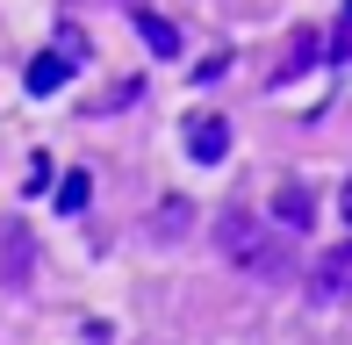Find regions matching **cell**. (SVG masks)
Listing matches in <instances>:
<instances>
[{
    "instance_id": "277c9868",
    "label": "cell",
    "mask_w": 352,
    "mask_h": 345,
    "mask_svg": "<svg viewBox=\"0 0 352 345\" xmlns=\"http://www.w3.org/2000/svg\"><path fill=\"white\" fill-rule=\"evenodd\" d=\"M137 36L151 43L158 58H180V29H173V22H158V14H144V8H137Z\"/></svg>"
},
{
    "instance_id": "52a82bcc",
    "label": "cell",
    "mask_w": 352,
    "mask_h": 345,
    "mask_svg": "<svg viewBox=\"0 0 352 345\" xmlns=\"http://www.w3.org/2000/svg\"><path fill=\"white\" fill-rule=\"evenodd\" d=\"M338 43H352V8H345V29H338Z\"/></svg>"
},
{
    "instance_id": "3957f363",
    "label": "cell",
    "mask_w": 352,
    "mask_h": 345,
    "mask_svg": "<svg viewBox=\"0 0 352 345\" xmlns=\"http://www.w3.org/2000/svg\"><path fill=\"white\" fill-rule=\"evenodd\" d=\"M187 151H195L201 166H216L223 151H230V122H223V115H201L195 130H187Z\"/></svg>"
},
{
    "instance_id": "8992f818",
    "label": "cell",
    "mask_w": 352,
    "mask_h": 345,
    "mask_svg": "<svg viewBox=\"0 0 352 345\" xmlns=\"http://www.w3.org/2000/svg\"><path fill=\"white\" fill-rule=\"evenodd\" d=\"M280 216H287V223H309V194H302V187H287V194H280Z\"/></svg>"
},
{
    "instance_id": "7a4b0ae2",
    "label": "cell",
    "mask_w": 352,
    "mask_h": 345,
    "mask_svg": "<svg viewBox=\"0 0 352 345\" xmlns=\"http://www.w3.org/2000/svg\"><path fill=\"white\" fill-rule=\"evenodd\" d=\"M316 295H324V302H352V238L338 245V252H324V259H316Z\"/></svg>"
},
{
    "instance_id": "6da1fadb",
    "label": "cell",
    "mask_w": 352,
    "mask_h": 345,
    "mask_svg": "<svg viewBox=\"0 0 352 345\" xmlns=\"http://www.w3.org/2000/svg\"><path fill=\"white\" fill-rule=\"evenodd\" d=\"M223 252H230L237 266H252V274H280V245L266 238V230H252V216H245V209L223 216Z\"/></svg>"
},
{
    "instance_id": "5b68a950",
    "label": "cell",
    "mask_w": 352,
    "mask_h": 345,
    "mask_svg": "<svg viewBox=\"0 0 352 345\" xmlns=\"http://www.w3.org/2000/svg\"><path fill=\"white\" fill-rule=\"evenodd\" d=\"M87 194H94V180H87V172H65V180H58V209H87Z\"/></svg>"
}]
</instances>
